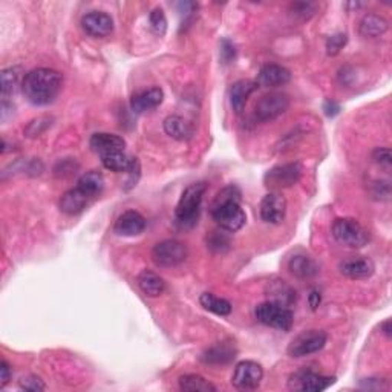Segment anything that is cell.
I'll return each mask as SVG.
<instances>
[{"mask_svg": "<svg viewBox=\"0 0 392 392\" xmlns=\"http://www.w3.org/2000/svg\"><path fill=\"white\" fill-rule=\"evenodd\" d=\"M241 190L236 185H227L222 190H219L214 203H211V218L215 222L225 231H238L241 230L247 216L241 207Z\"/></svg>", "mask_w": 392, "mask_h": 392, "instance_id": "cell-2", "label": "cell"}, {"mask_svg": "<svg viewBox=\"0 0 392 392\" xmlns=\"http://www.w3.org/2000/svg\"><path fill=\"white\" fill-rule=\"evenodd\" d=\"M288 268L291 273L301 279H308L317 275V264L307 255H296L290 259Z\"/></svg>", "mask_w": 392, "mask_h": 392, "instance_id": "cell-25", "label": "cell"}, {"mask_svg": "<svg viewBox=\"0 0 392 392\" xmlns=\"http://www.w3.org/2000/svg\"><path fill=\"white\" fill-rule=\"evenodd\" d=\"M63 77L56 69L37 68L30 71L22 80V92L34 106L51 104L62 91Z\"/></svg>", "mask_w": 392, "mask_h": 392, "instance_id": "cell-1", "label": "cell"}, {"mask_svg": "<svg viewBox=\"0 0 392 392\" xmlns=\"http://www.w3.org/2000/svg\"><path fill=\"white\" fill-rule=\"evenodd\" d=\"M333 236L338 244L349 249H362L369 241L367 229L353 218H338L333 224Z\"/></svg>", "mask_w": 392, "mask_h": 392, "instance_id": "cell-4", "label": "cell"}, {"mask_svg": "<svg viewBox=\"0 0 392 392\" xmlns=\"http://www.w3.org/2000/svg\"><path fill=\"white\" fill-rule=\"evenodd\" d=\"M291 11H293L295 17H301L302 20H307L314 14L316 5L314 3H295L291 5Z\"/></svg>", "mask_w": 392, "mask_h": 392, "instance_id": "cell-36", "label": "cell"}, {"mask_svg": "<svg viewBox=\"0 0 392 392\" xmlns=\"http://www.w3.org/2000/svg\"><path fill=\"white\" fill-rule=\"evenodd\" d=\"M185 257H187V247L176 239H165L158 242L152 250V261L163 268L176 267L185 261Z\"/></svg>", "mask_w": 392, "mask_h": 392, "instance_id": "cell-8", "label": "cell"}, {"mask_svg": "<svg viewBox=\"0 0 392 392\" xmlns=\"http://www.w3.org/2000/svg\"><path fill=\"white\" fill-rule=\"evenodd\" d=\"M323 111L328 117H336L338 112H341V106H338V103H336L334 100H327V102L323 103Z\"/></svg>", "mask_w": 392, "mask_h": 392, "instance_id": "cell-39", "label": "cell"}, {"mask_svg": "<svg viewBox=\"0 0 392 392\" xmlns=\"http://www.w3.org/2000/svg\"><path fill=\"white\" fill-rule=\"evenodd\" d=\"M302 170L303 169L301 163H287L276 165V168L270 169L267 174H265V185L273 189V192L291 187V185H295L299 179H301Z\"/></svg>", "mask_w": 392, "mask_h": 392, "instance_id": "cell-10", "label": "cell"}, {"mask_svg": "<svg viewBox=\"0 0 392 392\" xmlns=\"http://www.w3.org/2000/svg\"><path fill=\"white\" fill-rule=\"evenodd\" d=\"M77 187L82 189L89 198L95 199L102 195V192L104 189V176L102 175V172L89 170L86 172L84 175L80 176Z\"/></svg>", "mask_w": 392, "mask_h": 392, "instance_id": "cell-23", "label": "cell"}, {"mask_svg": "<svg viewBox=\"0 0 392 392\" xmlns=\"http://www.w3.org/2000/svg\"><path fill=\"white\" fill-rule=\"evenodd\" d=\"M51 122H52L51 117H38L36 119H32V122L28 124V128L25 129L26 135L38 137L40 134H43V132L49 128Z\"/></svg>", "mask_w": 392, "mask_h": 392, "instance_id": "cell-32", "label": "cell"}, {"mask_svg": "<svg viewBox=\"0 0 392 392\" xmlns=\"http://www.w3.org/2000/svg\"><path fill=\"white\" fill-rule=\"evenodd\" d=\"M20 77H22V68H19V66H12V68H6L2 71V74H0L2 103H6L10 97L14 95V92L20 83Z\"/></svg>", "mask_w": 392, "mask_h": 392, "instance_id": "cell-26", "label": "cell"}, {"mask_svg": "<svg viewBox=\"0 0 392 392\" xmlns=\"http://www.w3.org/2000/svg\"><path fill=\"white\" fill-rule=\"evenodd\" d=\"M373 159L378 165H382V168L391 169V164H392L391 149L389 148H377L373 152Z\"/></svg>", "mask_w": 392, "mask_h": 392, "instance_id": "cell-35", "label": "cell"}, {"mask_svg": "<svg viewBox=\"0 0 392 392\" xmlns=\"http://www.w3.org/2000/svg\"><path fill=\"white\" fill-rule=\"evenodd\" d=\"M348 37L343 32H338V34H334L328 37L327 40V52L328 56H337L338 52L343 49V46L347 45Z\"/></svg>", "mask_w": 392, "mask_h": 392, "instance_id": "cell-34", "label": "cell"}, {"mask_svg": "<svg viewBox=\"0 0 392 392\" xmlns=\"http://www.w3.org/2000/svg\"><path fill=\"white\" fill-rule=\"evenodd\" d=\"M205 192H207L205 183H194L183 192L175 209V221L178 227L192 229L198 222Z\"/></svg>", "mask_w": 392, "mask_h": 392, "instance_id": "cell-3", "label": "cell"}, {"mask_svg": "<svg viewBox=\"0 0 392 392\" xmlns=\"http://www.w3.org/2000/svg\"><path fill=\"white\" fill-rule=\"evenodd\" d=\"M261 218L268 224H281L287 215V199L279 192H270L261 201Z\"/></svg>", "mask_w": 392, "mask_h": 392, "instance_id": "cell-12", "label": "cell"}, {"mask_svg": "<svg viewBox=\"0 0 392 392\" xmlns=\"http://www.w3.org/2000/svg\"><path fill=\"white\" fill-rule=\"evenodd\" d=\"M146 218L137 210H126L118 216L114 231L118 236H138L146 230Z\"/></svg>", "mask_w": 392, "mask_h": 392, "instance_id": "cell-15", "label": "cell"}, {"mask_svg": "<svg viewBox=\"0 0 392 392\" xmlns=\"http://www.w3.org/2000/svg\"><path fill=\"white\" fill-rule=\"evenodd\" d=\"M336 382L334 377L322 376L314 373L313 369H299L290 377L288 388L291 391H303V392H321L328 389Z\"/></svg>", "mask_w": 392, "mask_h": 392, "instance_id": "cell-9", "label": "cell"}, {"mask_svg": "<svg viewBox=\"0 0 392 392\" xmlns=\"http://www.w3.org/2000/svg\"><path fill=\"white\" fill-rule=\"evenodd\" d=\"M164 100V92L159 88H149L138 91L130 98V109L135 114H144V112L157 109Z\"/></svg>", "mask_w": 392, "mask_h": 392, "instance_id": "cell-17", "label": "cell"}, {"mask_svg": "<svg viewBox=\"0 0 392 392\" xmlns=\"http://www.w3.org/2000/svg\"><path fill=\"white\" fill-rule=\"evenodd\" d=\"M221 57L224 60V63H230L231 60H235L236 51L233 43H230L229 40H222L221 43Z\"/></svg>", "mask_w": 392, "mask_h": 392, "instance_id": "cell-38", "label": "cell"}, {"mask_svg": "<svg viewBox=\"0 0 392 392\" xmlns=\"http://www.w3.org/2000/svg\"><path fill=\"white\" fill-rule=\"evenodd\" d=\"M257 89V83L251 80H239L230 88V104L236 114H241L245 109L250 95Z\"/></svg>", "mask_w": 392, "mask_h": 392, "instance_id": "cell-19", "label": "cell"}, {"mask_svg": "<svg viewBox=\"0 0 392 392\" xmlns=\"http://www.w3.org/2000/svg\"><path fill=\"white\" fill-rule=\"evenodd\" d=\"M310 305H311V308H313V310H316L319 305H321V293H319V291H311Z\"/></svg>", "mask_w": 392, "mask_h": 392, "instance_id": "cell-40", "label": "cell"}, {"mask_svg": "<svg viewBox=\"0 0 392 392\" xmlns=\"http://www.w3.org/2000/svg\"><path fill=\"white\" fill-rule=\"evenodd\" d=\"M164 132L178 141H187L194 137V126L183 117L170 115L164 119Z\"/></svg>", "mask_w": 392, "mask_h": 392, "instance_id": "cell-21", "label": "cell"}, {"mask_svg": "<svg viewBox=\"0 0 392 392\" xmlns=\"http://www.w3.org/2000/svg\"><path fill=\"white\" fill-rule=\"evenodd\" d=\"M255 316L257 319V322L281 331H290L291 327H293V321H295L293 311L287 307H284L281 303L271 301L257 305L255 310Z\"/></svg>", "mask_w": 392, "mask_h": 392, "instance_id": "cell-5", "label": "cell"}, {"mask_svg": "<svg viewBox=\"0 0 392 392\" xmlns=\"http://www.w3.org/2000/svg\"><path fill=\"white\" fill-rule=\"evenodd\" d=\"M235 358V349L229 345H216L203 354L201 360L210 365H225Z\"/></svg>", "mask_w": 392, "mask_h": 392, "instance_id": "cell-30", "label": "cell"}, {"mask_svg": "<svg viewBox=\"0 0 392 392\" xmlns=\"http://www.w3.org/2000/svg\"><path fill=\"white\" fill-rule=\"evenodd\" d=\"M19 387H20V389L32 391V392H40V391L46 389V384L43 383L42 378L37 377V376H32V374L20 378Z\"/></svg>", "mask_w": 392, "mask_h": 392, "instance_id": "cell-33", "label": "cell"}, {"mask_svg": "<svg viewBox=\"0 0 392 392\" xmlns=\"http://www.w3.org/2000/svg\"><path fill=\"white\" fill-rule=\"evenodd\" d=\"M82 28L91 37H108L114 31V19L103 11H92L82 17Z\"/></svg>", "mask_w": 392, "mask_h": 392, "instance_id": "cell-13", "label": "cell"}, {"mask_svg": "<svg viewBox=\"0 0 392 392\" xmlns=\"http://www.w3.org/2000/svg\"><path fill=\"white\" fill-rule=\"evenodd\" d=\"M338 271L353 281H362V279H368L374 275L376 265L367 256H354L338 264Z\"/></svg>", "mask_w": 392, "mask_h": 392, "instance_id": "cell-14", "label": "cell"}, {"mask_svg": "<svg viewBox=\"0 0 392 392\" xmlns=\"http://www.w3.org/2000/svg\"><path fill=\"white\" fill-rule=\"evenodd\" d=\"M91 149L97 152L98 155L108 154V152H117L124 150L126 141L123 137L115 134H108V132H98L91 137Z\"/></svg>", "mask_w": 392, "mask_h": 392, "instance_id": "cell-20", "label": "cell"}, {"mask_svg": "<svg viewBox=\"0 0 392 392\" xmlns=\"http://www.w3.org/2000/svg\"><path fill=\"white\" fill-rule=\"evenodd\" d=\"M264 378V369L261 365L253 360H242L236 365L231 377V384L239 391L257 389Z\"/></svg>", "mask_w": 392, "mask_h": 392, "instance_id": "cell-11", "label": "cell"}, {"mask_svg": "<svg viewBox=\"0 0 392 392\" xmlns=\"http://www.w3.org/2000/svg\"><path fill=\"white\" fill-rule=\"evenodd\" d=\"M11 377H12L11 365L3 358L2 363H0V388L3 389L6 384L11 382Z\"/></svg>", "mask_w": 392, "mask_h": 392, "instance_id": "cell-37", "label": "cell"}, {"mask_svg": "<svg viewBox=\"0 0 392 392\" xmlns=\"http://www.w3.org/2000/svg\"><path fill=\"white\" fill-rule=\"evenodd\" d=\"M92 201H94V199L86 195L82 189L74 187V189L66 190L62 195V198H60V210H62L66 215L74 216V215L82 214V211L88 207Z\"/></svg>", "mask_w": 392, "mask_h": 392, "instance_id": "cell-18", "label": "cell"}, {"mask_svg": "<svg viewBox=\"0 0 392 392\" xmlns=\"http://www.w3.org/2000/svg\"><path fill=\"white\" fill-rule=\"evenodd\" d=\"M149 23H150L152 32L159 37L164 36L165 31H168V19H165V14L161 8H155L150 12Z\"/></svg>", "mask_w": 392, "mask_h": 392, "instance_id": "cell-31", "label": "cell"}, {"mask_svg": "<svg viewBox=\"0 0 392 392\" xmlns=\"http://www.w3.org/2000/svg\"><path fill=\"white\" fill-rule=\"evenodd\" d=\"M291 80V72L290 69L285 68L281 65H265L261 68L256 78L257 86H262V88H279V86H285L290 83Z\"/></svg>", "mask_w": 392, "mask_h": 392, "instance_id": "cell-16", "label": "cell"}, {"mask_svg": "<svg viewBox=\"0 0 392 392\" xmlns=\"http://www.w3.org/2000/svg\"><path fill=\"white\" fill-rule=\"evenodd\" d=\"M199 302H201L205 310L218 316H229L231 310H233L227 299H222L214 293H203L201 297H199Z\"/></svg>", "mask_w": 392, "mask_h": 392, "instance_id": "cell-29", "label": "cell"}, {"mask_svg": "<svg viewBox=\"0 0 392 392\" xmlns=\"http://www.w3.org/2000/svg\"><path fill=\"white\" fill-rule=\"evenodd\" d=\"M179 389L185 392H215L216 387L209 380H205L203 376L198 374H185L181 376L178 380Z\"/></svg>", "mask_w": 392, "mask_h": 392, "instance_id": "cell-27", "label": "cell"}, {"mask_svg": "<svg viewBox=\"0 0 392 392\" xmlns=\"http://www.w3.org/2000/svg\"><path fill=\"white\" fill-rule=\"evenodd\" d=\"M290 97L284 92H268L257 100L253 117L259 123L273 122L288 111Z\"/></svg>", "mask_w": 392, "mask_h": 392, "instance_id": "cell-6", "label": "cell"}, {"mask_svg": "<svg viewBox=\"0 0 392 392\" xmlns=\"http://www.w3.org/2000/svg\"><path fill=\"white\" fill-rule=\"evenodd\" d=\"M137 284L139 290L149 297H158L165 291L164 279L150 270H143L137 277Z\"/></svg>", "mask_w": 392, "mask_h": 392, "instance_id": "cell-22", "label": "cell"}, {"mask_svg": "<svg viewBox=\"0 0 392 392\" xmlns=\"http://www.w3.org/2000/svg\"><path fill=\"white\" fill-rule=\"evenodd\" d=\"M328 336L322 330H308L296 336L288 345V354L291 357H307L316 354L327 345Z\"/></svg>", "mask_w": 392, "mask_h": 392, "instance_id": "cell-7", "label": "cell"}, {"mask_svg": "<svg viewBox=\"0 0 392 392\" xmlns=\"http://www.w3.org/2000/svg\"><path fill=\"white\" fill-rule=\"evenodd\" d=\"M389 30V22L378 14H367L358 25V31L363 37H380Z\"/></svg>", "mask_w": 392, "mask_h": 392, "instance_id": "cell-24", "label": "cell"}, {"mask_svg": "<svg viewBox=\"0 0 392 392\" xmlns=\"http://www.w3.org/2000/svg\"><path fill=\"white\" fill-rule=\"evenodd\" d=\"M380 328H382V333L387 336V337H391L392 336V328H391V321L388 319V321H384L382 325H380Z\"/></svg>", "mask_w": 392, "mask_h": 392, "instance_id": "cell-41", "label": "cell"}, {"mask_svg": "<svg viewBox=\"0 0 392 392\" xmlns=\"http://www.w3.org/2000/svg\"><path fill=\"white\" fill-rule=\"evenodd\" d=\"M268 297L271 302L281 303L284 307H288L295 302L296 299V293L295 290L290 287V285L285 281H276L270 284V291H268Z\"/></svg>", "mask_w": 392, "mask_h": 392, "instance_id": "cell-28", "label": "cell"}, {"mask_svg": "<svg viewBox=\"0 0 392 392\" xmlns=\"http://www.w3.org/2000/svg\"><path fill=\"white\" fill-rule=\"evenodd\" d=\"M183 6L185 8V3H183ZM187 8H196V5L195 3H187ZM192 12H194V11H185V12H183V14L189 16V14H192Z\"/></svg>", "mask_w": 392, "mask_h": 392, "instance_id": "cell-42", "label": "cell"}]
</instances>
